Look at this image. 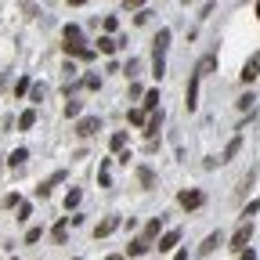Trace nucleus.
<instances>
[{
  "instance_id": "39",
  "label": "nucleus",
  "mask_w": 260,
  "mask_h": 260,
  "mask_svg": "<svg viewBox=\"0 0 260 260\" xmlns=\"http://www.w3.org/2000/svg\"><path fill=\"white\" fill-rule=\"evenodd\" d=\"M105 260H123V256H119V253H112V256H105Z\"/></svg>"
},
{
  "instance_id": "11",
  "label": "nucleus",
  "mask_w": 260,
  "mask_h": 260,
  "mask_svg": "<svg viewBox=\"0 0 260 260\" xmlns=\"http://www.w3.org/2000/svg\"><path fill=\"white\" fill-rule=\"evenodd\" d=\"M177 239H181V232H162V239H159V253H170V249L177 246Z\"/></svg>"
},
{
  "instance_id": "32",
  "label": "nucleus",
  "mask_w": 260,
  "mask_h": 260,
  "mask_svg": "<svg viewBox=\"0 0 260 260\" xmlns=\"http://www.w3.org/2000/svg\"><path fill=\"white\" fill-rule=\"evenodd\" d=\"M29 94H32V102H44V83H37V87H32Z\"/></svg>"
},
{
  "instance_id": "26",
  "label": "nucleus",
  "mask_w": 260,
  "mask_h": 260,
  "mask_svg": "<svg viewBox=\"0 0 260 260\" xmlns=\"http://www.w3.org/2000/svg\"><path fill=\"white\" fill-rule=\"evenodd\" d=\"M29 90H32V83H29V80L22 76V80L15 83V98H22V94H29Z\"/></svg>"
},
{
  "instance_id": "23",
  "label": "nucleus",
  "mask_w": 260,
  "mask_h": 260,
  "mask_svg": "<svg viewBox=\"0 0 260 260\" xmlns=\"http://www.w3.org/2000/svg\"><path fill=\"white\" fill-rule=\"evenodd\" d=\"M32 123H37V112H32V109H25V112L18 116V126H22V130H29Z\"/></svg>"
},
{
  "instance_id": "31",
  "label": "nucleus",
  "mask_w": 260,
  "mask_h": 260,
  "mask_svg": "<svg viewBox=\"0 0 260 260\" xmlns=\"http://www.w3.org/2000/svg\"><path fill=\"white\" fill-rule=\"evenodd\" d=\"M83 87H87V90H98V87H102V80H98V76H87Z\"/></svg>"
},
{
  "instance_id": "22",
  "label": "nucleus",
  "mask_w": 260,
  "mask_h": 260,
  "mask_svg": "<svg viewBox=\"0 0 260 260\" xmlns=\"http://www.w3.org/2000/svg\"><path fill=\"white\" fill-rule=\"evenodd\" d=\"M109 148H112V152H123V148H126V134H123V130L109 138Z\"/></svg>"
},
{
  "instance_id": "18",
  "label": "nucleus",
  "mask_w": 260,
  "mask_h": 260,
  "mask_svg": "<svg viewBox=\"0 0 260 260\" xmlns=\"http://www.w3.org/2000/svg\"><path fill=\"white\" fill-rule=\"evenodd\" d=\"M116 47H119V40H112V37H102V40H98V51H102V54H116Z\"/></svg>"
},
{
  "instance_id": "41",
  "label": "nucleus",
  "mask_w": 260,
  "mask_h": 260,
  "mask_svg": "<svg viewBox=\"0 0 260 260\" xmlns=\"http://www.w3.org/2000/svg\"><path fill=\"white\" fill-rule=\"evenodd\" d=\"M73 260H80V256H73Z\"/></svg>"
},
{
  "instance_id": "3",
  "label": "nucleus",
  "mask_w": 260,
  "mask_h": 260,
  "mask_svg": "<svg viewBox=\"0 0 260 260\" xmlns=\"http://www.w3.org/2000/svg\"><path fill=\"white\" fill-rule=\"evenodd\" d=\"M199 73H191V80H188V94H184V105H188V112L195 109V105H199Z\"/></svg>"
},
{
  "instance_id": "14",
  "label": "nucleus",
  "mask_w": 260,
  "mask_h": 260,
  "mask_svg": "<svg viewBox=\"0 0 260 260\" xmlns=\"http://www.w3.org/2000/svg\"><path fill=\"white\" fill-rule=\"evenodd\" d=\"M159 126H162V112H152V119H148V126H145V138H155Z\"/></svg>"
},
{
  "instance_id": "17",
  "label": "nucleus",
  "mask_w": 260,
  "mask_h": 260,
  "mask_svg": "<svg viewBox=\"0 0 260 260\" xmlns=\"http://www.w3.org/2000/svg\"><path fill=\"white\" fill-rule=\"evenodd\" d=\"M148 249H152V246H148L145 239H134V242L126 246V253H130V256H141V253H148Z\"/></svg>"
},
{
  "instance_id": "28",
  "label": "nucleus",
  "mask_w": 260,
  "mask_h": 260,
  "mask_svg": "<svg viewBox=\"0 0 260 260\" xmlns=\"http://www.w3.org/2000/svg\"><path fill=\"white\" fill-rule=\"evenodd\" d=\"M138 69H141V61H138V58H130V61H126V69H123V73H126L130 80H134V76H138Z\"/></svg>"
},
{
  "instance_id": "25",
  "label": "nucleus",
  "mask_w": 260,
  "mask_h": 260,
  "mask_svg": "<svg viewBox=\"0 0 260 260\" xmlns=\"http://www.w3.org/2000/svg\"><path fill=\"white\" fill-rule=\"evenodd\" d=\"M253 102H256V98H253V94H249V90H246V94H242V98H239V102H235V105H239V109H242V112H249V109H253Z\"/></svg>"
},
{
  "instance_id": "15",
  "label": "nucleus",
  "mask_w": 260,
  "mask_h": 260,
  "mask_svg": "<svg viewBox=\"0 0 260 260\" xmlns=\"http://www.w3.org/2000/svg\"><path fill=\"white\" fill-rule=\"evenodd\" d=\"M210 69H217V54H206V58H203L199 65H195V73H199V76H206Z\"/></svg>"
},
{
  "instance_id": "16",
  "label": "nucleus",
  "mask_w": 260,
  "mask_h": 260,
  "mask_svg": "<svg viewBox=\"0 0 260 260\" xmlns=\"http://www.w3.org/2000/svg\"><path fill=\"white\" fill-rule=\"evenodd\" d=\"M138 181H141V188H155V174L148 167H138Z\"/></svg>"
},
{
  "instance_id": "30",
  "label": "nucleus",
  "mask_w": 260,
  "mask_h": 260,
  "mask_svg": "<svg viewBox=\"0 0 260 260\" xmlns=\"http://www.w3.org/2000/svg\"><path fill=\"white\" fill-rule=\"evenodd\" d=\"M65 116H69V119L80 116V102H65Z\"/></svg>"
},
{
  "instance_id": "36",
  "label": "nucleus",
  "mask_w": 260,
  "mask_h": 260,
  "mask_svg": "<svg viewBox=\"0 0 260 260\" xmlns=\"http://www.w3.org/2000/svg\"><path fill=\"white\" fill-rule=\"evenodd\" d=\"M29 213H32V210H29V203H22V206H18V220H29Z\"/></svg>"
},
{
  "instance_id": "40",
  "label": "nucleus",
  "mask_w": 260,
  "mask_h": 260,
  "mask_svg": "<svg viewBox=\"0 0 260 260\" xmlns=\"http://www.w3.org/2000/svg\"><path fill=\"white\" fill-rule=\"evenodd\" d=\"M256 18H260V4H256Z\"/></svg>"
},
{
  "instance_id": "1",
  "label": "nucleus",
  "mask_w": 260,
  "mask_h": 260,
  "mask_svg": "<svg viewBox=\"0 0 260 260\" xmlns=\"http://www.w3.org/2000/svg\"><path fill=\"white\" fill-rule=\"evenodd\" d=\"M177 203H181V206H184V210H199V206H203V203H206V195H203V191H199V188H184V191H181V195H177Z\"/></svg>"
},
{
  "instance_id": "33",
  "label": "nucleus",
  "mask_w": 260,
  "mask_h": 260,
  "mask_svg": "<svg viewBox=\"0 0 260 260\" xmlns=\"http://www.w3.org/2000/svg\"><path fill=\"white\" fill-rule=\"evenodd\" d=\"M148 15H152V11H148V8H141V11L134 15V22H138V25H145V22H148Z\"/></svg>"
},
{
  "instance_id": "24",
  "label": "nucleus",
  "mask_w": 260,
  "mask_h": 260,
  "mask_svg": "<svg viewBox=\"0 0 260 260\" xmlns=\"http://www.w3.org/2000/svg\"><path fill=\"white\" fill-rule=\"evenodd\" d=\"M145 109H159V90H145Z\"/></svg>"
},
{
  "instance_id": "7",
  "label": "nucleus",
  "mask_w": 260,
  "mask_h": 260,
  "mask_svg": "<svg viewBox=\"0 0 260 260\" xmlns=\"http://www.w3.org/2000/svg\"><path fill=\"white\" fill-rule=\"evenodd\" d=\"M152 44H155V54H152V58L167 61V47H170V29H159V37H155Z\"/></svg>"
},
{
  "instance_id": "9",
  "label": "nucleus",
  "mask_w": 260,
  "mask_h": 260,
  "mask_svg": "<svg viewBox=\"0 0 260 260\" xmlns=\"http://www.w3.org/2000/svg\"><path fill=\"white\" fill-rule=\"evenodd\" d=\"M58 181H65V170H54V174H51V177H47V181L37 188V195H40V199H47V195H51V188H54Z\"/></svg>"
},
{
  "instance_id": "10",
  "label": "nucleus",
  "mask_w": 260,
  "mask_h": 260,
  "mask_svg": "<svg viewBox=\"0 0 260 260\" xmlns=\"http://www.w3.org/2000/svg\"><path fill=\"white\" fill-rule=\"evenodd\" d=\"M159 232H162V217H155V220H148V224H145V235H141V239L152 246V239H159Z\"/></svg>"
},
{
  "instance_id": "35",
  "label": "nucleus",
  "mask_w": 260,
  "mask_h": 260,
  "mask_svg": "<svg viewBox=\"0 0 260 260\" xmlns=\"http://www.w3.org/2000/svg\"><path fill=\"white\" fill-rule=\"evenodd\" d=\"M102 25H105V32H116V25H119V22H116V18H112V15H109V18H105V22H102Z\"/></svg>"
},
{
  "instance_id": "8",
  "label": "nucleus",
  "mask_w": 260,
  "mask_h": 260,
  "mask_svg": "<svg viewBox=\"0 0 260 260\" xmlns=\"http://www.w3.org/2000/svg\"><path fill=\"white\" fill-rule=\"evenodd\" d=\"M119 224H123L119 217H105L102 224H98V228H94V239H105V235H112V232H116V228H119Z\"/></svg>"
},
{
  "instance_id": "13",
  "label": "nucleus",
  "mask_w": 260,
  "mask_h": 260,
  "mask_svg": "<svg viewBox=\"0 0 260 260\" xmlns=\"http://www.w3.org/2000/svg\"><path fill=\"white\" fill-rule=\"evenodd\" d=\"M51 239H54V242H65V239H69V217L54 224V232H51Z\"/></svg>"
},
{
  "instance_id": "12",
  "label": "nucleus",
  "mask_w": 260,
  "mask_h": 260,
  "mask_svg": "<svg viewBox=\"0 0 260 260\" xmlns=\"http://www.w3.org/2000/svg\"><path fill=\"white\" fill-rule=\"evenodd\" d=\"M217 246H224V235H220V232H213V235H206V242L199 246V253H213Z\"/></svg>"
},
{
  "instance_id": "34",
  "label": "nucleus",
  "mask_w": 260,
  "mask_h": 260,
  "mask_svg": "<svg viewBox=\"0 0 260 260\" xmlns=\"http://www.w3.org/2000/svg\"><path fill=\"white\" fill-rule=\"evenodd\" d=\"M130 123H145V112L141 109H130Z\"/></svg>"
},
{
  "instance_id": "20",
  "label": "nucleus",
  "mask_w": 260,
  "mask_h": 260,
  "mask_svg": "<svg viewBox=\"0 0 260 260\" xmlns=\"http://www.w3.org/2000/svg\"><path fill=\"white\" fill-rule=\"evenodd\" d=\"M239 145H242V138H232V141H228V148H224V159H220V162L235 159V155H239Z\"/></svg>"
},
{
  "instance_id": "27",
  "label": "nucleus",
  "mask_w": 260,
  "mask_h": 260,
  "mask_svg": "<svg viewBox=\"0 0 260 260\" xmlns=\"http://www.w3.org/2000/svg\"><path fill=\"white\" fill-rule=\"evenodd\" d=\"M253 181H256V170H249V174H246V177L239 181V195H246V188H249Z\"/></svg>"
},
{
  "instance_id": "4",
  "label": "nucleus",
  "mask_w": 260,
  "mask_h": 260,
  "mask_svg": "<svg viewBox=\"0 0 260 260\" xmlns=\"http://www.w3.org/2000/svg\"><path fill=\"white\" fill-rule=\"evenodd\" d=\"M61 37H65L61 47H83V32H80V25H73V22L61 29Z\"/></svg>"
},
{
  "instance_id": "19",
  "label": "nucleus",
  "mask_w": 260,
  "mask_h": 260,
  "mask_svg": "<svg viewBox=\"0 0 260 260\" xmlns=\"http://www.w3.org/2000/svg\"><path fill=\"white\" fill-rule=\"evenodd\" d=\"M80 199H83V195H80V188H69V195H65V210L73 213V210L80 206Z\"/></svg>"
},
{
  "instance_id": "37",
  "label": "nucleus",
  "mask_w": 260,
  "mask_h": 260,
  "mask_svg": "<svg viewBox=\"0 0 260 260\" xmlns=\"http://www.w3.org/2000/svg\"><path fill=\"white\" fill-rule=\"evenodd\" d=\"M239 260H256V253H253V249H246V253H239Z\"/></svg>"
},
{
  "instance_id": "29",
  "label": "nucleus",
  "mask_w": 260,
  "mask_h": 260,
  "mask_svg": "<svg viewBox=\"0 0 260 260\" xmlns=\"http://www.w3.org/2000/svg\"><path fill=\"white\" fill-rule=\"evenodd\" d=\"M44 239V228H29L25 232V242H40Z\"/></svg>"
},
{
  "instance_id": "2",
  "label": "nucleus",
  "mask_w": 260,
  "mask_h": 260,
  "mask_svg": "<svg viewBox=\"0 0 260 260\" xmlns=\"http://www.w3.org/2000/svg\"><path fill=\"white\" fill-rule=\"evenodd\" d=\"M249 235H253V224H246V220H242V224H239V232L232 235V249H235V253H246Z\"/></svg>"
},
{
  "instance_id": "6",
  "label": "nucleus",
  "mask_w": 260,
  "mask_h": 260,
  "mask_svg": "<svg viewBox=\"0 0 260 260\" xmlns=\"http://www.w3.org/2000/svg\"><path fill=\"white\" fill-rule=\"evenodd\" d=\"M98 126H102V119H98V116H83V119L76 123V134H80V138H90V134H98Z\"/></svg>"
},
{
  "instance_id": "38",
  "label": "nucleus",
  "mask_w": 260,
  "mask_h": 260,
  "mask_svg": "<svg viewBox=\"0 0 260 260\" xmlns=\"http://www.w3.org/2000/svg\"><path fill=\"white\" fill-rule=\"evenodd\" d=\"M174 260H188V253H174Z\"/></svg>"
},
{
  "instance_id": "21",
  "label": "nucleus",
  "mask_w": 260,
  "mask_h": 260,
  "mask_svg": "<svg viewBox=\"0 0 260 260\" xmlns=\"http://www.w3.org/2000/svg\"><path fill=\"white\" fill-rule=\"evenodd\" d=\"M25 159H29V152H25V148H15V152L8 155V162H11V170H15V167H22Z\"/></svg>"
},
{
  "instance_id": "5",
  "label": "nucleus",
  "mask_w": 260,
  "mask_h": 260,
  "mask_svg": "<svg viewBox=\"0 0 260 260\" xmlns=\"http://www.w3.org/2000/svg\"><path fill=\"white\" fill-rule=\"evenodd\" d=\"M256 76H260V54H249L242 65V83H253Z\"/></svg>"
}]
</instances>
